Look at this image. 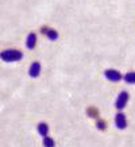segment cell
Here are the masks:
<instances>
[{
	"label": "cell",
	"instance_id": "cell-1",
	"mask_svg": "<svg viewBox=\"0 0 135 147\" xmlns=\"http://www.w3.org/2000/svg\"><path fill=\"white\" fill-rule=\"evenodd\" d=\"M23 58V53L16 49H5L0 51V59L4 62H16Z\"/></svg>",
	"mask_w": 135,
	"mask_h": 147
},
{
	"label": "cell",
	"instance_id": "cell-2",
	"mask_svg": "<svg viewBox=\"0 0 135 147\" xmlns=\"http://www.w3.org/2000/svg\"><path fill=\"white\" fill-rule=\"evenodd\" d=\"M128 92L126 90H122L120 93L117 94L116 100H115V108H116L117 111H122V109H124L127 105V102H128Z\"/></svg>",
	"mask_w": 135,
	"mask_h": 147
},
{
	"label": "cell",
	"instance_id": "cell-3",
	"mask_svg": "<svg viewBox=\"0 0 135 147\" xmlns=\"http://www.w3.org/2000/svg\"><path fill=\"white\" fill-rule=\"evenodd\" d=\"M104 77H105L108 81L119 82V81L123 78V74H122L119 70H115V69H107V70L104 71Z\"/></svg>",
	"mask_w": 135,
	"mask_h": 147
},
{
	"label": "cell",
	"instance_id": "cell-4",
	"mask_svg": "<svg viewBox=\"0 0 135 147\" xmlns=\"http://www.w3.org/2000/svg\"><path fill=\"white\" fill-rule=\"evenodd\" d=\"M115 125H116L119 129H124L127 127V117L122 111H119L116 115H115Z\"/></svg>",
	"mask_w": 135,
	"mask_h": 147
},
{
	"label": "cell",
	"instance_id": "cell-5",
	"mask_svg": "<svg viewBox=\"0 0 135 147\" xmlns=\"http://www.w3.org/2000/svg\"><path fill=\"white\" fill-rule=\"evenodd\" d=\"M41 74V63L38 61L31 63V66L28 69V76L32 77V78H36V77H39Z\"/></svg>",
	"mask_w": 135,
	"mask_h": 147
},
{
	"label": "cell",
	"instance_id": "cell-6",
	"mask_svg": "<svg viewBox=\"0 0 135 147\" xmlns=\"http://www.w3.org/2000/svg\"><path fill=\"white\" fill-rule=\"evenodd\" d=\"M36 131H38V134H39L42 138L47 136V135H49V125H47V123H45V121L38 123V125H36Z\"/></svg>",
	"mask_w": 135,
	"mask_h": 147
},
{
	"label": "cell",
	"instance_id": "cell-7",
	"mask_svg": "<svg viewBox=\"0 0 135 147\" xmlns=\"http://www.w3.org/2000/svg\"><path fill=\"white\" fill-rule=\"evenodd\" d=\"M35 45H36V34L35 32H30V34L27 35V39H26L27 49L32 50L34 47H35Z\"/></svg>",
	"mask_w": 135,
	"mask_h": 147
},
{
	"label": "cell",
	"instance_id": "cell-8",
	"mask_svg": "<svg viewBox=\"0 0 135 147\" xmlns=\"http://www.w3.org/2000/svg\"><path fill=\"white\" fill-rule=\"evenodd\" d=\"M42 32L46 34L50 40H57L58 39V32L55 31V30H53V28H47V27L45 26L43 28H42Z\"/></svg>",
	"mask_w": 135,
	"mask_h": 147
},
{
	"label": "cell",
	"instance_id": "cell-9",
	"mask_svg": "<svg viewBox=\"0 0 135 147\" xmlns=\"http://www.w3.org/2000/svg\"><path fill=\"white\" fill-rule=\"evenodd\" d=\"M123 80L126 81L127 84H135V71H128L123 76Z\"/></svg>",
	"mask_w": 135,
	"mask_h": 147
},
{
	"label": "cell",
	"instance_id": "cell-10",
	"mask_svg": "<svg viewBox=\"0 0 135 147\" xmlns=\"http://www.w3.org/2000/svg\"><path fill=\"white\" fill-rule=\"evenodd\" d=\"M43 147H55V142H54L53 138H50L49 135L43 138V142H42Z\"/></svg>",
	"mask_w": 135,
	"mask_h": 147
},
{
	"label": "cell",
	"instance_id": "cell-11",
	"mask_svg": "<svg viewBox=\"0 0 135 147\" xmlns=\"http://www.w3.org/2000/svg\"><path fill=\"white\" fill-rule=\"evenodd\" d=\"M96 127H97L100 131H105V129H107V121L105 120H97Z\"/></svg>",
	"mask_w": 135,
	"mask_h": 147
}]
</instances>
